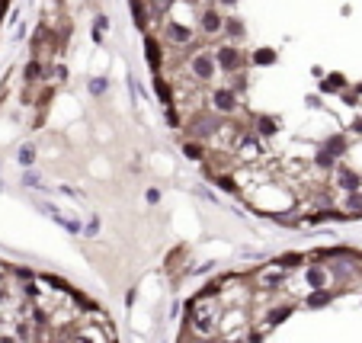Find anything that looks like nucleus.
Listing matches in <instances>:
<instances>
[{"label": "nucleus", "instance_id": "7ed1b4c3", "mask_svg": "<svg viewBox=\"0 0 362 343\" xmlns=\"http://www.w3.org/2000/svg\"><path fill=\"white\" fill-rule=\"evenodd\" d=\"M211 106L218 112H231L234 109V90H211Z\"/></svg>", "mask_w": 362, "mask_h": 343}, {"label": "nucleus", "instance_id": "f03ea898", "mask_svg": "<svg viewBox=\"0 0 362 343\" xmlns=\"http://www.w3.org/2000/svg\"><path fill=\"white\" fill-rule=\"evenodd\" d=\"M189 67H192V74H196V81H208L211 71H215V61H211L208 55H192Z\"/></svg>", "mask_w": 362, "mask_h": 343}, {"label": "nucleus", "instance_id": "20e7f679", "mask_svg": "<svg viewBox=\"0 0 362 343\" xmlns=\"http://www.w3.org/2000/svg\"><path fill=\"white\" fill-rule=\"evenodd\" d=\"M199 23H202V32H205V36H218V32H222V16L215 10H205L199 16Z\"/></svg>", "mask_w": 362, "mask_h": 343}, {"label": "nucleus", "instance_id": "423d86ee", "mask_svg": "<svg viewBox=\"0 0 362 343\" xmlns=\"http://www.w3.org/2000/svg\"><path fill=\"white\" fill-rule=\"evenodd\" d=\"M167 39L176 42V45H186V42H192V32L183 29V26H167Z\"/></svg>", "mask_w": 362, "mask_h": 343}, {"label": "nucleus", "instance_id": "ddd939ff", "mask_svg": "<svg viewBox=\"0 0 362 343\" xmlns=\"http://www.w3.org/2000/svg\"><path fill=\"white\" fill-rule=\"evenodd\" d=\"M343 81H340V77H330V81L327 84H324V90H337V87H340Z\"/></svg>", "mask_w": 362, "mask_h": 343}, {"label": "nucleus", "instance_id": "9b49d317", "mask_svg": "<svg viewBox=\"0 0 362 343\" xmlns=\"http://www.w3.org/2000/svg\"><path fill=\"white\" fill-rule=\"evenodd\" d=\"M39 71H42V67L35 64V61H32V64H26V81H35V77H39Z\"/></svg>", "mask_w": 362, "mask_h": 343}, {"label": "nucleus", "instance_id": "f8f14e48", "mask_svg": "<svg viewBox=\"0 0 362 343\" xmlns=\"http://www.w3.org/2000/svg\"><path fill=\"white\" fill-rule=\"evenodd\" d=\"M346 205L352 209V212H362V196H349V199H346Z\"/></svg>", "mask_w": 362, "mask_h": 343}, {"label": "nucleus", "instance_id": "39448f33", "mask_svg": "<svg viewBox=\"0 0 362 343\" xmlns=\"http://www.w3.org/2000/svg\"><path fill=\"white\" fill-rule=\"evenodd\" d=\"M337 183H340V186L343 189H359V177H356V173H352V170H346V167H340V170H337Z\"/></svg>", "mask_w": 362, "mask_h": 343}, {"label": "nucleus", "instance_id": "6e6552de", "mask_svg": "<svg viewBox=\"0 0 362 343\" xmlns=\"http://www.w3.org/2000/svg\"><path fill=\"white\" fill-rule=\"evenodd\" d=\"M308 286H311V289H324V286H327V272H324L321 266H311V269H308Z\"/></svg>", "mask_w": 362, "mask_h": 343}, {"label": "nucleus", "instance_id": "0eeeda50", "mask_svg": "<svg viewBox=\"0 0 362 343\" xmlns=\"http://www.w3.org/2000/svg\"><path fill=\"white\" fill-rule=\"evenodd\" d=\"M218 64H222L225 71H234V67L241 64V58H237V51H231V48H225V51H218Z\"/></svg>", "mask_w": 362, "mask_h": 343}, {"label": "nucleus", "instance_id": "f257e3e1", "mask_svg": "<svg viewBox=\"0 0 362 343\" xmlns=\"http://www.w3.org/2000/svg\"><path fill=\"white\" fill-rule=\"evenodd\" d=\"M285 279H288V266H285L282 260H279V263H269V266H263V269L257 272V283L266 286V289H279Z\"/></svg>", "mask_w": 362, "mask_h": 343}, {"label": "nucleus", "instance_id": "9d476101", "mask_svg": "<svg viewBox=\"0 0 362 343\" xmlns=\"http://www.w3.org/2000/svg\"><path fill=\"white\" fill-rule=\"evenodd\" d=\"M20 161H23V164H32V161H35V148H32V145H23V148H20Z\"/></svg>", "mask_w": 362, "mask_h": 343}, {"label": "nucleus", "instance_id": "1a4fd4ad", "mask_svg": "<svg viewBox=\"0 0 362 343\" xmlns=\"http://www.w3.org/2000/svg\"><path fill=\"white\" fill-rule=\"evenodd\" d=\"M144 45H148V61H151V67H161V48L154 45V39H148Z\"/></svg>", "mask_w": 362, "mask_h": 343}]
</instances>
